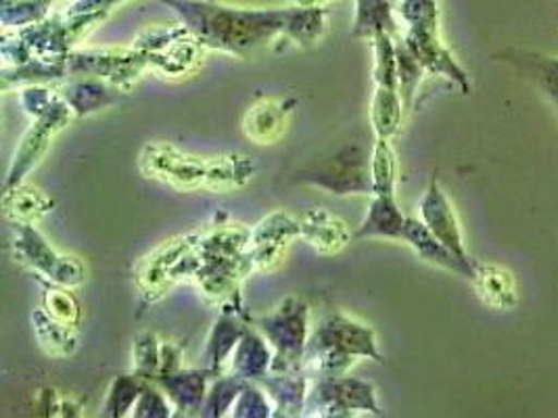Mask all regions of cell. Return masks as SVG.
I'll return each instance as SVG.
<instances>
[{
  "label": "cell",
  "mask_w": 558,
  "mask_h": 418,
  "mask_svg": "<svg viewBox=\"0 0 558 418\" xmlns=\"http://www.w3.org/2000/svg\"><path fill=\"white\" fill-rule=\"evenodd\" d=\"M172 9L195 40L209 51L252 59L277 45H291L295 7L245 9L214 0H157Z\"/></svg>",
  "instance_id": "6da1fadb"
},
{
  "label": "cell",
  "mask_w": 558,
  "mask_h": 418,
  "mask_svg": "<svg viewBox=\"0 0 558 418\" xmlns=\"http://www.w3.org/2000/svg\"><path fill=\"white\" fill-rule=\"evenodd\" d=\"M141 172L178 190H236L254 181V157L241 153L199 157L170 143H147L138 156Z\"/></svg>",
  "instance_id": "7a4b0ae2"
},
{
  "label": "cell",
  "mask_w": 558,
  "mask_h": 418,
  "mask_svg": "<svg viewBox=\"0 0 558 418\" xmlns=\"http://www.w3.org/2000/svg\"><path fill=\"white\" fill-rule=\"evenodd\" d=\"M357 360L383 362L375 331L343 312H330L310 333L304 370L310 374H348Z\"/></svg>",
  "instance_id": "3957f363"
},
{
  "label": "cell",
  "mask_w": 558,
  "mask_h": 418,
  "mask_svg": "<svg viewBox=\"0 0 558 418\" xmlns=\"http://www.w3.org/2000/svg\"><path fill=\"white\" fill-rule=\"evenodd\" d=\"M197 241L199 233L170 238L136 263L134 285L145 304L163 299L168 291L182 281H193L199 266Z\"/></svg>",
  "instance_id": "277c9868"
},
{
  "label": "cell",
  "mask_w": 558,
  "mask_h": 418,
  "mask_svg": "<svg viewBox=\"0 0 558 418\" xmlns=\"http://www.w3.org/2000/svg\"><path fill=\"white\" fill-rule=\"evenodd\" d=\"M383 417L375 385L348 374H312L304 417Z\"/></svg>",
  "instance_id": "5b68a950"
},
{
  "label": "cell",
  "mask_w": 558,
  "mask_h": 418,
  "mask_svg": "<svg viewBox=\"0 0 558 418\" xmlns=\"http://www.w3.org/2000/svg\"><path fill=\"white\" fill-rule=\"evenodd\" d=\"M254 327L270 343L275 358L270 372H289L304 368L310 340V308L302 297H287L275 312L254 320Z\"/></svg>",
  "instance_id": "8992f818"
},
{
  "label": "cell",
  "mask_w": 558,
  "mask_h": 418,
  "mask_svg": "<svg viewBox=\"0 0 558 418\" xmlns=\"http://www.w3.org/2000/svg\"><path fill=\"white\" fill-rule=\"evenodd\" d=\"M13 254L38 281L76 288L86 279L84 263L74 256L59 254L34 224L13 222Z\"/></svg>",
  "instance_id": "52a82bcc"
},
{
  "label": "cell",
  "mask_w": 558,
  "mask_h": 418,
  "mask_svg": "<svg viewBox=\"0 0 558 418\" xmlns=\"http://www.w3.org/2000/svg\"><path fill=\"white\" fill-rule=\"evenodd\" d=\"M300 181L329 190L337 197L375 195L371 156L364 151L362 145H348L318 165L305 168L300 172Z\"/></svg>",
  "instance_id": "ba28073f"
},
{
  "label": "cell",
  "mask_w": 558,
  "mask_h": 418,
  "mask_svg": "<svg viewBox=\"0 0 558 418\" xmlns=\"http://www.w3.org/2000/svg\"><path fill=\"white\" fill-rule=\"evenodd\" d=\"M132 47L147 59L151 70L170 78H180L193 72L199 65L204 51V47L182 24L145 32L134 40Z\"/></svg>",
  "instance_id": "9c48e42d"
},
{
  "label": "cell",
  "mask_w": 558,
  "mask_h": 418,
  "mask_svg": "<svg viewBox=\"0 0 558 418\" xmlns=\"http://www.w3.org/2000/svg\"><path fill=\"white\" fill-rule=\"evenodd\" d=\"M68 74L74 78H99L130 90L141 78L149 63L134 47L128 49H84L68 54Z\"/></svg>",
  "instance_id": "30bf717a"
},
{
  "label": "cell",
  "mask_w": 558,
  "mask_h": 418,
  "mask_svg": "<svg viewBox=\"0 0 558 418\" xmlns=\"http://www.w3.org/2000/svg\"><path fill=\"white\" fill-rule=\"evenodd\" d=\"M254 327V318L247 312L241 288L220 302V316L216 318L205 341L204 366L214 374L227 372L230 356L243 335Z\"/></svg>",
  "instance_id": "8fae6325"
},
{
  "label": "cell",
  "mask_w": 558,
  "mask_h": 418,
  "mask_svg": "<svg viewBox=\"0 0 558 418\" xmlns=\"http://www.w3.org/2000/svg\"><path fill=\"white\" fill-rule=\"evenodd\" d=\"M298 236H302L300 218L287 211H272L262 218L252 229L247 245V258L254 263L255 272L279 266L287 247Z\"/></svg>",
  "instance_id": "7c38bea8"
},
{
  "label": "cell",
  "mask_w": 558,
  "mask_h": 418,
  "mask_svg": "<svg viewBox=\"0 0 558 418\" xmlns=\"http://www.w3.org/2000/svg\"><path fill=\"white\" fill-rule=\"evenodd\" d=\"M402 40H404V45L410 49V52L418 59V63L425 67L427 74L448 78L450 82H454L457 86H460V90L464 95H469V90H471L469 76L458 65L457 59L452 57V52L441 45L439 34H437V26L407 27Z\"/></svg>",
  "instance_id": "4fadbf2b"
},
{
  "label": "cell",
  "mask_w": 558,
  "mask_h": 418,
  "mask_svg": "<svg viewBox=\"0 0 558 418\" xmlns=\"http://www.w3.org/2000/svg\"><path fill=\"white\" fill-rule=\"evenodd\" d=\"M418 216L427 224V229L432 231L433 235L437 236L454 256H458L460 260L475 261L466 251L464 236L460 231L454 208L435 179L418 204Z\"/></svg>",
  "instance_id": "5bb4252c"
},
{
  "label": "cell",
  "mask_w": 558,
  "mask_h": 418,
  "mask_svg": "<svg viewBox=\"0 0 558 418\" xmlns=\"http://www.w3.org/2000/svg\"><path fill=\"white\" fill-rule=\"evenodd\" d=\"M63 128H65L63 124L52 120H32L29 128L24 132L22 140L15 147V153L11 157L2 190L26 183L29 172L43 161V157L47 156L52 136Z\"/></svg>",
  "instance_id": "9a60e30c"
},
{
  "label": "cell",
  "mask_w": 558,
  "mask_h": 418,
  "mask_svg": "<svg viewBox=\"0 0 558 418\" xmlns=\"http://www.w3.org/2000/svg\"><path fill=\"white\" fill-rule=\"evenodd\" d=\"M214 381L207 368H180L177 372L153 381L161 388L177 410V417H199L205 395Z\"/></svg>",
  "instance_id": "2e32d148"
},
{
  "label": "cell",
  "mask_w": 558,
  "mask_h": 418,
  "mask_svg": "<svg viewBox=\"0 0 558 418\" xmlns=\"http://www.w3.org/2000/svg\"><path fill=\"white\" fill-rule=\"evenodd\" d=\"M305 243L323 256H335L355 241L350 224L327 208H310L300 218Z\"/></svg>",
  "instance_id": "e0dca14e"
},
{
  "label": "cell",
  "mask_w": 558,
  "mask_h": 418,
  "mask_svg": "<svg viewBox=\"0 0 558 418\" xmlns=\"http://www.w3.org/2000/svg\"><path fill=\"white\" fill-rule=\"evenodd\" d=\"M310 379L312 374L302 368L289 372H268L255 383H259L262 390L268 393L275 408V418H293L304 417Z\"/></svg>",
  "instance_id": "ac0fdd59"
},
{
  "label": "cell",
  "mask_w": 558,
  "mask_h": 418,
  "mask_svg": "<svg viewBox=\"0 0 558 418\" xmlns=\"http://www.w3.org/2000/svg\"><path fill=\"white\" fill-rule=\"evenodd\" d=\"M400 241H407L418 258L432 261L439 268H446L450 272H457V274L466 276L469 281H473L477 261L460 260L437 236L433 235L421 218H408Z\"/></svg>",
  "instance_id": "d6986e66"
},
{
  "label": "cell",
  "mask_w": 558,
  "mask_h": 418,
  "mask_svg": "<svg viewBox=\"0 0 558 418\" xmlns=\"http://www.w3.org/2000/svg\"><path fill=\"white\" fill-rule=\"evenodd\" d=\"M291 101H279L272 97H259L250 104L243 118V132L257 145H275L287 131Z\"/></svg>",
  "instance_id": "ffe728a7"
},
{
  "label": "cell",
  "mask_w": 558,
  "mask_h": 418,
  "mask_svg": "<svg viewBox=\"0 0 558 418\" xmlns=\"http://www.w3.org/2000/svg\"><path fill=\"white\" fill-rule=\"evenodd\" d=\"M57 90L65 99V103L70 104L76 118H86L102 111L128 95L126 90L99 78L70 79L61 84Z\"/></svg>",
  "instance_id": "44dd1931"
},
{
  "label": "cell",
  "mask_w": 558,
  "mask_h": 418,
  "mask_svg": "<svg viewBox=\"0 0 558 418\" xmlns=\"http://www.w3.org/2000/svg\"><path fill=\"white\" fill-rule=\"evenodd\" d=\"M272 358H275V352L270 343L255 327H252L234 347L227 372L245 381H259L270 372Z\"/></svg>",
  "instance_id": "7402d4cb"
},
{
  "label": "cell",
  "mask_w": 558,
  "mask_h": 418,
  "mask_svg": "<svg viewBox=\"0 0 558 418\" xmlns=\"http://www.w3.org/2000/svg\"><path fill=\"white\" fill-rule=\"evenodd\" d=\"M407 220L396 195H373L364 220L354 231V238H402Z\"/></svg>",
  "instance_id": "603a6c76"
},
{
  "label": "cell",
  "mask_w": 558,
  "mask_h": 418,
  "mask_svg": "<svg viewBox=\"0 0 558 418\" xmlns=\"http://www.w3.org/2000/svg\"><path fill=\"white\" fill-rule=\"evenodd\" d=\"M32 327L40 349L52 358H68L80 345L77 327L68 324L47 312L43 306L32 312Z\"/></svg>",
  "instance_id": "cb8c5ba5"
},
{
  "label": "cell",
  "mask_w": 558,
  "mask_h": 418,
  "mask_svg": "<svg viewBox=\"0 0 558 418\" xmlns=\"http://www.w3.org/2000/svg\"><path fill=\"white\" fill-rule=\"evenodd\" d=\"M52 208L51 197L32 184L22 183L2 190V211L11 222L36 224L49 216Z\"/></svg>",
  "instance_id": "d4e9b609"
},
{
  "label": "cell",
  "mask_w": 558,
  "mask_h": 418,
  "mask_svg": "<svg viewBox=\"0 0 558 418\" xmlns=\"http://www.w3.org/2000/svg\"><path fill=\"white\" fill-rule=\"evenodd\" d=\"M473 285L477 288L483 304L489 306V308L507 310V308L517 304V293H514L512 274L507 272L505 268H500V266L477 263V266H475Z\"/></svg>",
  "instance_id": "484cf974"
},
{
  "label": "cell",
  "mask_w": 558,
  "mask_h": 418,
  "mask_svg": "<svg viewBox=\"0 0 558 418\" xmlns=\"http://www.w3.org/2000/svg\"><path fill=\"white\" fill-rule=\"evenodd\" d=\"M400 26L389 0H355L354 38L375 40L379 34L398 36Z\"/></svg>",
  "instance_id": "4316f807"
},
{
  "label": "cell",
  "mask_w": 558,
  "mask_h": 418,
  "mask_svg": "<svg viewBox=\"0 0 558 418\" xmlns=\"http://www.w3.org/2000/svg\"><path fill=\"white\" fill-rule=\"evenodd\" d=\"M2 90L13 86L24 88L32 84H54L70 78L68 61H51V59H32L17 67H2Z\"/></svg>",
  "instance_id": "83f0119b"
},
{
  "label": "cell",
  "mask_w": 558,
  "mask_h": 418,
  "mask_svg": "<svg viewBox=\"0 0 558 418\" xmlns=\"http://www.w3.org/2000/svg\"><path fill=\"white\" fill-rule=\"evenodd\" d=\"M404 101L398 93V88L375 86V95L371 99V126L375 132V138H393L404 118Z\"/></svg>",
  "instance_id": "f1b7e54d"
},
{
  "label": "cell",
  "mask_w": 558,
  "mask_h": 418,
  "mask_svg": "<svg viewBox=\"0 0 558 418\" xmlns=\"http://www.w3.org/2000/svg\"><path fill=\"white\" fill-rule=\"evenodd\" d=\"M508 63H512L521 74L533 79L558 109V59L542 57L532 52H507Z\"/></svg>",
  "instance_id": "f546056e"
},
{
  "label": "cell",
  "mask_w": 558,
  "mask_h": 418,
  "mask_svg": "<svg viewBox=\"0 0 558 418\" xmlns=\"http://www.w3.org/2000/svg\"><path fill=\"white\" fill-rule=\"evenodd\" d=\"M147 383L134 372L120 374L109 383V390L105 393V402L101 406V415L107 418H124L132 415L134 404L138 402L141 393L147 388Z\"/></svg>",
  "instance_id": "4dcf8cb0"
},
{
  "label": "cell",
  "mask_w": 558,
  "mask_h": 418,
  "mask_svg": "<svg viewBox=\"0 0 558 418\" xmlns=\"http://www.w3.org/2000/svg\"><path fill=\"white\" fill-rule=\"evenodd\" d=\"M245 379H239L230 372H222L218 377H214L207 395H205L204 406H202V415L204 418H225L230 417V410L239 397V393L245 388Z\"/></svg>",
  "instance_id": "1f68e13d"
},
{
  "label": "cell",
  "mask_w": 558,
  "mask_h": 418,
  "mask_svg": "<svg viewBox=\"0 0 558 418\" xmlns=\"http://www.w3.org/2000/svg\"><path fill=\"white\" fill-rule=\"evenodd\" d=\"M54 0H2L0 24L4 29H22L45 22Z\"/></svg>",
  "instance_id": "d6a6232c"
},
{
  "label": "cell",
  "mask_w": 558,
  "mask_h": 418,
  "mask_svg": "<svg viewBox=\"0 0 558 418\" xmlns=\"http://www.w3.org/2000/svg\"><path fill=\"white\" fill-rule=\"evenodd\" d=\"M371 172L375 195H396L398 157L389 138H377L371 151Z\"/></svg>",
  "instance_id": "836d02e7"
},
{
  "label": "cell",
  "mask_w": 558,
  "mask_h": 418,
  "mask_svg": "<svg viewBox=\"0 0 558 418\" xmlns=\"http://www.w3.org/2000/svg\"><path fill=\"white\" fill-rule=\"evenodd\" d=\"M373 42V82L375 86L398 88V49H396V36L379 34Z\"/></svg>",
  "instance_id": "e575fe53"
},
{
  "label": "cell",
  "mask_w": 558,
  "mask_h": 418,
  "mask_svg": "<svg viewBox=\"0 0 558 418\" xmlns=\"http://www.w3.org/2000/svg\"><path fill=\"white\" fill-rule=\"evenodd\" d=\"M161 366V340L155 333H141L132 343V370L145 381H155Z\"/></svg>",
  "instance_id": "d590c367"
},
{
  "label": "cell",
  "mask_w": 558,
  "mask_h": 418,
  "mask_svg": "<svg viewBox=\"0 0 558 418\" xmlns=\"http://www.w3.org/2000/svg\"><path fill=\"white\" fill-rule=\"evenodd\" d=\"M396 49H398V93L404 101V107H410L414 101V95L423 82V76L427 74L425 67L418 63V59L410 52L404 40L396 38Z\"/></svg>",
  "instance_id": "8d00e7d4"
},
{
  "label": "cell",
  "mask_w": 558,
  "mask_h": 418,
  "mask_svg": "<svg viewBox=\"0 0 558 418\" xmlns=\"http://www.w3.org/2000/svg\"><path fill=\"white\" fill-rule=\"evenodd\" d=\"M40 283L45 287V291H43V308L54 318L77 327L80 320H82V308H80L72 288L61 287V285L49 283V281H40Z\"/></svg>",
  "instance_id": "74e56055"
},
{
  "label": "cell",
  "mask_w": 558,
  "mask_h": 418,
  "mask_svg": "<svg viewBox=\"0 0 558 418\" xmlns=\"http://www.w3.org/2000/svg\"><path fill=\"white\" fill-rule=\"evenodd\" d=\"M230 418H275V408L262 385L247 381L230 410Z\"/></svg>",
  "instance_id": "f35d334b"
},
{
  "label": "cell",
  "mask_w": 558,
  "mask_h": 418,
  "mask_svg": "<svg viewBox=\"0 0 558 418\" xmlns=\"http://www.w3.org/2000/svg\"><path fill=\"white\" fill-rule=\"evenodd\" d=\"M134 418H172L177 417V410L170 402V397L161 392L159 385L147 383V388L141 393L138 402L132 408Z\"/></svg>",
  "instance_id": "ab89813d"
},
{
  "label": "cell",
  "mask_w": 558,
  "mask_h": 418,
  "mask_svg": "<svg viewBox=\"0 0 558 418\" xmlns=\"http://www.w3.org/2000/svg\"><path fill=\"white\" fill-rule=\"evenodd\" d=\"M34 415H40V417H77L80 406L72 404V399L65 397L63 393H59L52 388H43L40 392L36 393Z\"/></svg>",
  "instance_id": "60d3db41"
},
{
  "label": "cell",
  "mask_w": 558,
  "mask_h": 418,
  "mask_svg": "<svg viewBox=\"0 0 558 418\" xmlns=\"http://www.w3.org/2000/svg\"><path fill=\"white\" fill-rule=\"evenodd\" d=\"M400 17L407 27L437 26V0H402Z\"/></svg>",
  "instance_id": "b9f144b4"
},
{
  "label": "cell",
  "mask_w": 558,
  "mask_h": 418,
  "mask_svg": "<svg viewBox=\"0 0 558 418\" xmlns=\"http://www.w3.org/2000/svg\"><path fill=\"white\" fill-rule=\"evenodd\" d=\"M180 368H182V347L177 343H170V341H161V366H159L157 379L168 377Z\"/></svg>",
  "instance_id": "7bdbcfd3"
},
{
  "label": "cell",
  "mask_w": 558,
  "mask_h": 418,
  "mask_svg": "<svg viewBox=\"0 0 558 418\" xmlns=\"http://www.w3.org/2000/svg\"><path fill=\"white\" fill-rule=\"evenodd\" d=\"M122 2H126V0H74L65 13L68 15H88V13H107L109 15V11H113Z\"/></svg>",
  "instance_id": "ee69618b"
},
{
  "label": "cell",
  "mask_w": 558,
  "mask_h": 418,
  "mask_svg": "<svg viewBox=\"0 0 558 418\" xmlns=\"http://www.w3.org/2000/svg\"><path fill=\"white\" fill-rule=\"evenodd\" d=\"M298 7H316V4H323V0H295Z\"/></svg>",
  "instance_id": "f6af8a7d"
},
{
  "label": "cell",
  "mask_w": 558,
  "mask_h": 418,
  "mask_svg": "<svg viewBox=\"0 0 558 418\" xmlns=\"http://www.w3.org/2000/svg\"><path fill=\"white\" fill-rule=\"evenodd\" d=\"M325 2H329V0H323V4H325Z\"/></svg>",
  "instance_id": "bcb514c9"
}]
</instances>
